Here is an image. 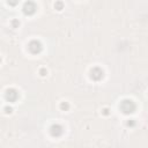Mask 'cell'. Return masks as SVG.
Wrapping results in <instances>:
<instances>
[{
  "instance_id": "obj_1",
  "label": "cell",
  "mask_w": 148,
  "mask_h": 148,
  "mask_svg": "<svg viewBox=\"0 0 148 148\" xmlns=\"http://www.w3.org/2000/svg\"><path fill=\"white\" fill-rule=\"evenodd\" d=\"M120 110L125 113V115H130V113H133L136 110V103L133 102L132 100H124L122 101L120 103Z\"/></svg>"
},
{
  "instance_id": "obj_2",
  "label": "cell",
  "mask_w": 148,
  "mask_h": 148,
  "mask_svg": "<svg viewBox=\"0 0 148 148\" xmlns=\"http://www.w3.org/2000/svg\"><path fill=\"white\" fill-rule=\"evenodd\" d=\"M28 49L31 53L36 54V53H39L43 50V45H42V43L39 41H31L30 43H29Z\"/></svg>"
},
{
  "instance_id": "obj_3",
  "label": "cell",
  "mask_w": 148,
  "mask_h": 148,
  "mask_svg": "<svg viewBox=\"0 0 148 148\" xmlns=\"http://www.w3.org/2000/svg\"><path fill=\"white\" fill-rule=\"evenodd\" d=\"M103 77H104V72H103V69H101L100 67H94L90 71V78L95 81H100Z\"/></svg>"
},
{
  "instance_id": "obj_4",
  "label": "cell",
  "mask_w": 148,
  "mask_h": 148,
  "mask_svg": "<svg viewBox=\"0 0 148 148\" xmlns=\"http://www.w3.org/2000/svg\"><path fill=\"white\" fill-rule=\"evenodd\" d=\"M64 132V127L60 124H53L50 127V133L52 137H60Z\"/></svg>"
},
{
  "instance_id": "obj_5",
  "label": "cell",
  "mask_w": 148,
  "mask_h": 148,
  "mask_svg": "<svg viewBox=\"0 0 148 148\" xmlns=\"http://www.w3.org/2000/svg\"><path fill=\"white\" fill-rule=\"evenodd\" d=\"M36 12V5L35 3L33 1H28V3H24L23 5V13L27 14V15H31Z\"/></svg>"
},
{
  "instance_id": "obj_6",
  "label": "cell",
  "mask_w": 148,
  "mask_h": 148,
  "mask_svg": "<svg viewBox=\"0 0 148 148\" xmlns=\"http://www.w3.org/2000/svg\"><path fill=\"white\" fill-rule=\"evenodd\" d=\"M18 98H19V93L16 89H13L12 88V89H8L6 92V100L8 102H15Z\"/></svg>"
},
{
  "instance_id": "obj_7",
  "label": "cell",
  "mask_w": 148,
  "mask_h": 148,
  "mask_svg": "<svg viewBox=\"0 0 148 148\" xmlns=\"http://www.w3.org/2000/svg\"><path fill=\"white\" fill-rule=\"evenodd\" d=\"M60 108H62L63 110H67V109L69 108V105H68V103H67V102H63L62 104H60Z\"/></svg>"
},
{
  "instance_id": "obj_8",
  "label": "cell",
  "mask_w": 148,
  "mask_h": 148,
  "mask_svg": "<svg viewBox=\"0 0 148 148\" xmlns=\"http://www.w3.org/2000/svg\"><path fill=\"white\" fill-rule=\"evenodd\" d=\"M134 125H136V122L133 120V119H130L127 122V126H134Z\"/></svg>"
},
{
  "instance_id": "obj_9",
  "label": "cell",
  "mask_w": 148,
  "mask_h": 148,
  "mask_svg": "<svg viewBox=\"0 0 148 148\" xmlns=\"http://www.w3.org/2000/svg\"><path fill=\"white\" fill-rule=\"evenodd\" d=\"M54 6H56V7H58V9H62V7H63V4H62V3H58V4H56Z\"/></svg>"
},
{
  "instance_id": "obj_10",
  "label": "cell",
  "mask_w": 148,
  "mask_h": 148,
  "mask_svg": "<svg viewBox=\"0 0 148 148\" xmlns=\"http://www.w3.org/2000/svg\"><path fill=\"white\" fill-rule=\"evenodd\" d=\"M41 73H42V75H45V69H42Z\"/></svg>"
}]
</instances>
